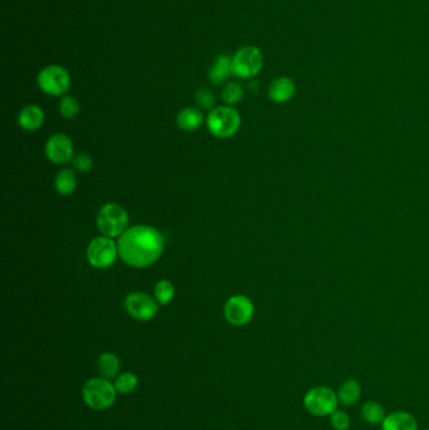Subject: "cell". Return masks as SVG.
Returning <instances> with one entry per match:
<instances>
[{
	"label": "cell",
	"mask_w": 429,
	"mask_h": 430,
	"mask_svg": "<svg viewBox=\"0 0 429 430\" xmlns=\"http://www.w3.org/2000/svg\"><path fill=\"white\" fill-rule=\"evenodd\" d=\"M117 247L123 263L142 270L159 261L165 248V238L154 226L134 225L119 237Z\"/></svg>",
	"instance_id": "6da1fadb"
},
{
	"label": "cell",
	"mask_w": 429,
	"mask_h": 430,
	"mask_svg": "<svg viewBox=\"0 0 429 430\" xmlns=\"http://www.w3.org/2000/svg\"><path fill=\"white\" fill-rule=\"evenodd\" d=\"M242 118L232 106H220L211 109L206 117V128L217 139H229L241 129Z\"/></svg>",
	"instance_id": "7a4b0ae2"
},
{
	"label": "cell",
	"mask_w": 429,
	"mask_h": 430,
	"mask_svg": "<svg viewBox=\"0 0 429 430\" xmlns=\"http://www.w3.org/2000/svg\"><path fill=\"white\" fill-rule=\"evenodd\" d=\"M115 385L105 378H92L84 383L82 398L92 410H106L115 403Z\"/></svg>",
	"instance_id": "3957f363"
},
{
	"label": "cell",
	"mask_w": 429,
	"mask_h": 430,
	"mask_svg": "<svg viewBox=\"0 0 429 430\" xmlns=\"http://www.w3.org/2000/svg\"><path fill=\"white\" fill-rule=\"evenodd\" d=\"M97 228L103 236L121 237L128 229V214L126 209L116 203H107L97 213Z\"/></svg>",
	"instance_id": "277c9868"
},
{
	"label": "cell",
	"mask_w": 429,
	"mask_h": 430,
	"mask_svg": "<svg viewBox=\"0 0 429 430\" xmlns=\"http://www.w3.org/2000/svg\"><path fill=\"white\" fill-rule=\"evenodd\" d=\"M303 408L314 417H330L338 410L339 398L338 392L327 386H315L303 397Z\"/></svg>",
	"instance_id": "5b68a950"
},
{
	"label": "cell",
	"mask_w": 429,
	"mask_h": 430,
	"mask_svg": "<svg viewBox=\"0 0 429 430\" xmlns=\"http://www.w3.org/2000/svg\"><path fill=\"white\" fill-rule=\"evenodd\" d=\"M86 257L93 268L107 270L115 264L117 257H120L117 242L114 238L106 236L95 238L87 247Z\"/></svg>",
	"instance_id": "8992f818"
},
{
	"label": "cell",
	"mask_w": 429,
	"mask_h": 430,
	"mask_svg": "<svg viewBox=\"0 0 429 430\" xmlns=\"http://www.w3.org/2000/svg\"><path fill=\"white\" fill-rule=\"evenodd\" d=\"M262 67V52L256 45H244L232 57V73L238 78H253Z\"/></svg>",
	"instance_id": "52a82bcc"
},
{
	"label": "cell",
	"mask_w": 429,
	"mask_h": 430,
	"mask_svg": "<svg viewBox=\"0 0 429 430\" xmlns=\"http://www.w3.org/2000/svg\"><path fill=\"white\" fill-rule=\"evenodd\" d=\"M37 84L50 96H64L70 87V73L61 66H47L39 72Z\"/></svg>",
	"instance_id": "ba28073f"
},
{
	"label": "cell",
	"mask_w": 429,
	"mask_h": 430,
	"mask_svg": "<svg viewBox=\"0 0 429 430\" xmlns=\"http://www.w3.org/2000/svg\"><path fill=\"white\" fill-rule=\"evenodd\" d=\"M160 305L149 293L131 292L125 298V309L128 315L137 321L146 322L153 320L159 312Z\"/></svg>",
	"instance_id": "9c48e42d"
},
{
	"label": "cell",
	"mask_w": 429,
	"mask_h": 430,
	"mask_svg": "<svg viewBox=\"0 0 429 430\" xmlns=\"http://www.w3.org/2000/svg\"><path fill=\"white\" fill-rule=\"evenodd\" d=\"M225 317L232 326L236 328L246 326L255 317V305L247 295H232L225 302Z\"/></svg>",
	"instance_id": "30bf717a"
},
{
	"label": "cell",
	"mask_w": 429,
	"mask_h": 430,
	"mask_svg": "<svg viewBox=\"0 0 429 430\" xmlns=\"http://www.w3.org/2000/svg\"><path fill=\"white\" fill-rule=\"evenodd\" d=\"M45 151L47 159L56 165L68 164L75 158L73 141L64 134L51 136L45 142Z\"/></svg>",
	"instance_id": "8fae6325"
},
{
	"label": "cell",
	"mask_w": 429,
	"mask_h": 430,
	"mask_svg": "<svg viewBox=\"0 0 429 430\" xmlns=\"http://www.w3.org/2000/svg\"><path fill=\"white\" fill-rule=\"evenodd\" d=\"M296 93V84L292 78L282 76L273 79L269 87V97L275 103H286L292 100Z\"/></svg>",
	"instance_id": "7c38bea8"
},
{
	"label": "cell",
	"mask_w": 429,
	"mask_h": 430,
	"mask_svg": "<svg viewBox=\"0 0 429 430\" xmlns=\"http://www.w3.org/2000/svg\"><path fill=\"white\" fill-rule=\"evenodd\" d=\"M380 430H418V422L408 411H391L380 424Z\"/></svg>",
	"instance_id": "4fadbf2b"
},
{
	"label": "cell",
	"mask_w": 429,
	"mask_h": 430,
	"mask_svg": "<svg viewBox=\"0 0 429 430\" xmlns=\"http://www.w3.org/2000/svg\"><path fill=\"white\" fill-rule=\"evenodd\" d=\"M45 122V112L37 105H28L20 109L18 125L26 131H36Z\"/></svg>",
	"instance_id": "5bb4252c"
},
{
	"label": "cell",
	"mask_w": 429,
	"mask_h": 430,
	"mask_svg": "<svg viewBox=\"0 0 429 430\" xmlns=\"http://www.w3.org/2000/svg\"><path fill=\"white\" fill-rule=\"evenodd\" d=\"M231 75H233L232 73V58L227 54H220L216 58L214 63L208 72V78L211 84L214 86H220L231 77Z\"/></svg>",
	"instance_id": "9a60e30c"
},
{
	"label": "cell",
	"mask_w": 429,
	"mask_h": 430,
	"mask_svg": "<svg viewBox=\"0 0 429 430\" xmlns=\"http://www.w3.org/2000/svg\"><path fill=\"white\" fill-rule=\"evenodd\" d=\"M204 122V116L202 114V111L194 107H186L181 109L178 116H176V125L180 130L192 132L198 130Z\"/></svg>",
	"instance_id": "2e32d148"
},
{
	"label": "cell",
	"mask_w": 429,
	"mask_h": 430,
	"mask_svg": "<svg viewBox=\"0 0 429 430\" xmlns=\"http://www.w3.org/2000/svg\"><path fill=\"white\" fill-rule=\"evenodd\" d=\"M361 397V385L356 379H346L338 390L340 404L344 406H352L356 404Z\"/></svg>",
	"instance_id": "e0dca14e"
},
{
	"label": "cell",
	"mask_w": 429,
	"mask_h": 430,
	"mask_svg": "<svg viewBox=\"0 0 429 430\" xmlns=\"http://www.w3.org/2000/svg\"><path fill=\"white\" fill-rule=\"evenodd\" d=\"M97 370L105 379H112L120 373V360L115 353H103L97 359Z\"/></svg>",
	"instance_id": "ac0fdd59"
},
{
	"label": "cell",
	"mask_w": 429,
	"mask_h": 430,
	"mask_svg": "<svg viewBox=\"0 0 429 430\" xmlns=\"http://www.w3.org/2000/svg\"><path fill=\"white\" fill-rule=\"evenodd\" d=\"M77 187V176L72 169H62L54 179V189L59 195H70Z\"/></svg>",
	"instance_id": "d6986e66"
},
{
	"label": "cell",
	"mask_w": 429,
	"mask_h": 430,
	"mask_svg": "<svg viewBox=\"0 0 429 430\" xmlns=\"http://www.w3.org/2000/svg\"><path fill=\"white\" fill-rule=\"evenodd\" d=\"M360 414H361V417L366 420V423L372 424V425H380V424L383 423L384 417H386L383 405L379 404V403L374 401V400L366 401V403L361 405Z\"/></svg>",
	"instance_id": "ffe728a7"
},
{
	"label": "cell",
	"mask_w": 429,
	"mask_h": 430,
	"mask_svg": "<svg viewBox=\"0 0 429 430\" xmlns=\"http://www.w3.org/2000/svg\"><path fill=\"white\" fill-rule=\"evenodd\" d=\"M116 392L121 395H128L134 392L139 386V378L134 373H122L116 376L115 383Z\"/></svg>",
	"instance_id": "44dd1931"
},
{
	"label": "cell",
	"mask_w": 429,
	"mask_h": 430,
	"mask_svg": "<svg viewBox=\"0 0 429 430\" xmlns=\"http://www.w3.org/2000/svg\"><path fill=\"white\" fill-rule=\"evenodd\" d=\"M154 295L155 300L160 306H167L173 301L174 295H175L173 283L167 279H160L155 284Z\"/></svg>",
	"instance_id": "7402d4cb"
},
{
	"label": "cell",
	"mask_w": 429,
	"mask_h": 430,
	"mask_svg": "<svg viewBox=\"0 0 429 430\" xmlns=\"http://www.w3.org/2000/svg\"><path fill=\"white\" fill-rule=\"evenodd\" d=\"M244 96V90L242 84L238 82H229L225 84V89L222 91V100L227 106L237 105Z\"/></svg>",
	"instance_id": "603a6c76"
},
{
	"label": "cell",
	"mask_w": 429,
	"mask_h": 430,
	"mask_svg": "<svg viewBox=\"0 0 429 430\" xmlns=\"http://www.w3.org/2000/svg\"><path fill=\"white\" fill-rule=\"evenodd\" d=\"M81 111V105L73 96H63L59 102V112L67 120H73Z\"/></svg>",
	"instance_id": "cb8c5ba5"
},
{
	"label": "cell",
	"mask_w": 429,
	"mask_h": 430,
	"mask_svg": "<svg viewBox=\"0 0 429 430\" xmlns=\"http://www.w3.org/2000/svg\"><path fill=\"white\" fill-rule=\"evenodd\" d=\"M195 102L198 105L199 109L211 111L216 109L217 98L214 96V93L208 89H200L195 92Z\"/></svg>",
	"instance_id": "d4e9b609"
},
{
	"label": "cell",
	"mask_w": 429,
	"mask_h": 430,
	"mask_svg": "<svg viewBox=\"0 0 429 430\" xmlns=\"http://www.w3.org/2000/svg\"><path fill=\"white\" fill-rule=\"evenodd\" d=\"M330 424L333 430H347L350 428V417L344 410H335L330 415Z\"/></svg>",
	"instance_id": "484cf974"
},
{
	"label": "cell",
	"mask_w": 429,
	"mask_h": 430,
	"mask_svg": "<svg viewBox=\"0 0 429 430\" xmlns=\"http://www.w3.org/2000/svg\"><path fill=\"white\" fill-rule=\"evenodd\" d=\"M72 164H73V167L80 173H89L93 167L92 158L86 153H80V154L75 155Z\"/></svg>",
	"instance_id": "4316f807"
},
{
	"label": "cell",
	"mask_w": 429,
	"mask_h": 430,
	"mask_svg": "<svg viewBox=\"0 0 429 430\" xmlns=\"http://www.w3.org/2000/svg\"><path fill=\"white\" fill-rule=\"evenodd\" d=\"M426 430H429V428H428V429H426Z\"/></svg>",
	"instance_id": "83f0119b"
}]
</instances>
